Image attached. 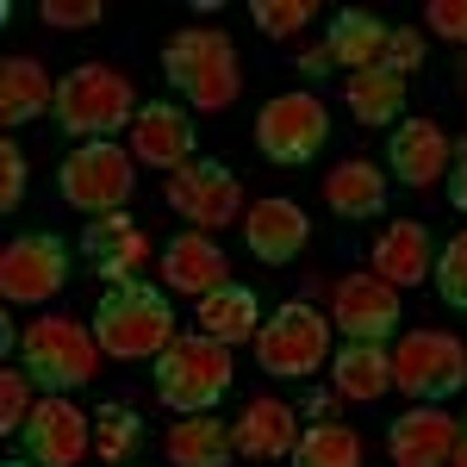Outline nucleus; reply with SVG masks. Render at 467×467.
<instances>
[{
  "instance_id": "6",
  "label": "nucleus",
  "mask_w": 467,
  "mask_h": 467,
  "mask_svg": "<svg viewBox=\"0 0 467 467\" xmlns=\"http://www.w3.org/2000/svg\"><path fill=\"white\" fill-rule=\"evenodd\" d=\"M330 361V318L306 299L275 306L268 324L255 330V368L275 374V380H306Z\"/></svg>"
},
{
  "instance_id": "11",
  "label": "nucleus",
  "mask_w": 467,
  "mask_h": 467,
  "mask_svg": "<svg viewBox=\"0 0 467 467\" xmlns=\"http://www.w3.org/2000/svg\"><path fill=\"white\" fill-rule=\"evenodd\" d=\"M69 287V244L57 231H19L0 250V299L6 306H44Z\"/></svg>"
},
{
  "instance_id": "34",
  "label": "nucleus",
  "mask_w": 467,
  "mask_h": 467,
  "mask_svg": "<svg viewBox=\"0 0 467 467\" xmlns=\"http://www.w3.org/2000/svg\"><path fill=\"white\" fill-rule=\"evenodd\" d=\"M380 69H393V75H405V81H411V69H424V32H418V26H393Z\"/></svg>"
},
{
  "instance_id": "8",
  "label": "nucleus",
  "mask_w": 467,
  "mask_h": 467,
  "mask_svg": "<svg viewBox=\"0 0 467 467\" xmlns=\"http://www.w3.org/2000/svg\"><path fill=\"white\" fill-rule=\"evenodd\" d=\"M393 387L411 405H442L467 387V343L449 330H411L393 349Z\"/></svg>"
},
{
  "instance_id": "32",
  "label": "nucleus",
  "mask_w": 467,
  "mask_h": 467,
  "mask_svg": "<svg viewBox=\"0 0 467 467\" xmlns=\"http://www.w3.org/2000/svg\"><path fill=\"white\" fill-rule=\"evenodd\" d=\"M436 293H442V306H455V312H467V231L462 237H449L442 250H436Z\"/></svg>"
},
{
  "instance_id": "41",
  "label": "nucleus",
  "mask_w": 467,
  "mask_h": 467,
  "mask_svg": "<svg viewBox=\"0 0 467 467\" xmlns=\"http://www.w3.org/2000/svg\"><path fill=\"white\" fill-rule=\"evenodd\" d=\"M6 467H37V462H26V455H13V462H6Z\"/></svg>"
},
{
  "instance_id": "21",
  "label": "nucleus",
  "mask_w": 467,
  "mask_h": 467,
  "mask_svg": "<svg viewBox=\"0 0 467 467\" xmlns=\"http://www.w3.org/2000/svg\"><path fill=\"white\" fill-rule=\"evenodd\" d=\"M231 442L244 462H293L299 449V418H293L287 399H250L244 418L231 424Z\"/></svg>"
},
{
  "instance_id": "22",
  "label": "nucleus",
  "mask_w": 467,
  "mask_h": 467,
  "mask_svg": "<svg viewBox=\"0 0 467 467\" xmlns=\"http://www.w3.org/2000/svg\"><path fill=\"white\" fill-rule=\"evenodd\" d=\"M387 37H393V26L380 19V13H361V6H343L337 19H330V32H324V50H330V63L337 69H374L380 57H387Z\"/></svg>"
},
{
  "instance_id": "20",
  "label": "nucleus",
  "mask_w": 467,
  "mask_h": 467,
  "mask_svg": "<svg viewBox=\"0 0 467 467\" xmlns=\"http://www.w3.org/2000/svg\"><path fill=\"white\" fill-rule=\"evenodd\" d=\"M231 281V262L218 250V237L206 231H181L169 237V250H162V287L169 293H187V299H206Z\"/></svg>"
},
{
  "instance_id": "27",
  "label": "nucleus",
  "mask_w": 467,
  "mask_h": 467,
  "mask_svg": "<svg viewBox=\"0 0 467 467\" xmlns=\"http://www.w3.org/2000/svg\"><path fill=\"white\" fill-rule=\"evenodd\" d=\"M237 455V442H231V424H218V418H181L175 431H169V462L175 467H231Z\"/></svg>"
},
{
  "instance_id": "39",
  "label": "nucleus",
  "mask_w": 467,
  "mask_h": 467,
  "mask_svg": "<svg viewBox=\"0 0 467 467\" xmlns=\"http://www.w3.org/2000/svg\"><path fill=\"white\" fill-rule=\"evenodd\" d=\"M442 181H449V206H455V213H467V156H462V162H455Z\"/></svg>"
},
{
  "instance_id": "23",
  "label": "nucleus",
  "mask_w": 467,
  "mask_h": 467,
  "mask_svg": "<svg viewBox=\"0 0 467 467\" xmlns=\"http://www.w3.org/2000/svg\"><path fill=\"white\" fill-rule=\"evenodd\" d=\"M44 112H57V81H50V69L37 57H6L0 63V119L19 131V125L44 119Z\"/></svg>"
},
{
  "instance_id": "13",
  "label": "nucleus",
  "mask_w": 467,
  "mask_h": 467,
  "mask_svg": "<svg viewBox=\"0 0 467 467\" xmlns=\"http://www.w3.org/2000/svg\"><path fill=\"white\" fill-rule=\"evenodd\" d=\"M399 287H387L374 268L361 275H343L337 293H330V324L343 330V343H387L399 330Z\"/></svg>"
},
{
  "instance_id": "35",
  "label": "nucleus",
  "mask_w": 467,
  "mask_h": 467,
  "mask_svg": "<svg viewBox=\"0 0 467 467\" xmlns=\"http://www.w3.org/2000/svg\"><path fill=\"white\" fill-rule=\"evenodd\" d=\"M37 19H44V26H57V32H81V26H94V19H100V0H44V6H37Z\"/></svg>"
},
{
  "instance_id": "14",
  "label": "nucleus",
  "mask_w": 467,
  "mask_h": 467,
  "mask_svg": "<svg viewBox=\"0 0 467 467\" xmlns=\"http://www.w3.org/2000/svg\"><path fill=\"white\" fill-rule=\"evenodd\" d=\"M193 138H200V125H193V107H181V100H144L138 112V125H131V156L150 162V169H187L193 162Z\"/></svg>"
},
{
  "instance_id": "26",
  "label": "nucleus",
  "mask_w": 467,
  "mask_h": 467,
  "mask_svg": "<svg viewBox=\"0 0 467 467\" xmlns=\"http://www.w3.org/2000/svg\"><path fill=\"white\" fill-rule=\"evenodd\" d=\"M324 206L337 218H380V206H387V175L374 162L349 156V162H337L324 175Z\"/></svg>"
},
{
  "instance_id": "16",
  "label": "nucleus",
  "mask_w": 467,
  "mask_h": 467,
  "mask_svg": "<svg viewBox=\"0 0 467 467\" xmlns=\"http://www.w3.org/2000/svg\"><path fill=\"white\" fill-rule=\"evenodd\" d=\"M244 244H250L255 262H268V268H287L299 262V250L312 244V218L299 213V200H255L250 213H244Z\"/></svg>"
},
{
  "instance_id": "10",
  "label": "nucleus",
  "mask_w": 467,
  "mask_h": 467,
  "mask_svg": "<svg viewBox=\"0 0 467 467\" xmlns=\"http://www.w3.org/2000/svg\"><path fill=\"white\" fill-rule=\"evenodd\" d=\"M324 144H330V112L318 94H275L255 112V150L275 169H306V162H318Z\"/></svg>"
},
{
  "instance_id": "33",
  "label": "nucleus",
  "mask_w": 467,
  "mask_h": 467,
  "mask_svg": "<svg viewBox=\"0 0 467 467\" xmlns=\"http://www.w3.org/2000/svg\"><path fill=\"white\" fill-rule=\"evenodd\" d=\"M32 411H37L32 374H26V368H0V436H19Z\"/></svg>"
},
{
  "instance_id": "25",
  "label": "nucleus",
  "mask_w": 467,
  "mask_h": 467,
  "mask_svg": "<svg viewBox=\"0 0 467 467\" xmlns=\"http://www.w3.org/2000/svg\"><path fill=\"white\" fill-rule=\"evenodd\" d=\"M330 387L343 399H380L393 387V349L387 343H343L337 356H330Z\"/></svg>"
},
{
  "instance_id": "28",
  "label": "nucleus",
  "mask_w": 467,
  "mask_h": 467,
  "mask_svg": "<svg viewBox=\"0 0 467 467\" xmlns=\"http://www.w3.org/2000/svg\"><path fill=\"white\" fill-rule=\"evenodd\" d=\"M343 94H349V112H356L361 125H399V119H405V75L380 69V63L349 75Z\"/></svg>"
},
{
  "instance_id": "19",
  "label": "nucleus",
  "mask_w": 467,
  "mask_h": 467,
  "mask_svg": "<svg viewBox=\"0 0 467 467\" xmlns=\"http://www.w3.org/2000/svg\"><path fill=\"white\" fill-rule=\"evenodd\" d=\"M387 169L399 187H436L449 175V138L436 119H399L387 138Z\"/></svg>"
},
{
  "instance_id": "4",
  "label": "nucleus",
  "mask_w": 467,
  "mask_h": 467,
  "mask_svg": "<svg viewBox=\"0 0 467 467\" xmlns=\"http://www.w3.org/2000/svg\"><path fill=\"white\" fill-rule=\"evenodd\" d=\"M156 393L169 411L181 418H200V411H213L218 399L231 393V349L206 337V330H193V337H175L162 356H156Z\"/></svg>"
},
{
  "instance_id": "18",
  "label": "nucleus",
  "mask_w": 467,
  "mask_h": 467,
  "mask_svg": "<svg viewBox=\"0 0 467 467\" xmlns=\"http://www.w3.org/2000/svg\"><path fill=\"white\" fill-rule=\"evenodd\" d=\"M368 268H374L387 287H418V281L436 275V237L418 224V218H393V224L374 237Z\"/></svg>"
},
{
  "instance_id": "7",
  "label": "nucleus",
  "mask_w": 467,
  "mask_h": 467,
  "mask_svg": "<svg viewBox=\"0 0 467 467\" xmlns=\"http://www.w3.org/2000/svg\"><path fill=\"white\" fill-rule=\"evenodd\" d=\"M138 187V169H131V150H119V138H100V144H75L57 169V193L69 200L75 213L88 218H107V213H125Z\"/></svg>"
},
{
  "instance_id": "38",
  "label": "nucleus",
  "mask_w": 467,
  "mask_h": 467,
  "mask_svg": "<svg viewBox=\"0 0 467 467\" xmlns=\"http://www.w3.org/2000/svg\"><path fill=\"white\" fill-rule=\"evenodd\" d=\"M293 69L306 75V81H324V75L337 69V63H330V50H324V44H318V50H306V57H299V63H293Z\"/></svg>"
},
{
  "instance_id": "12",
  "label": "nucleus",
  "mask_w": 467,
  "mask_h": 467,
  "mask_svg": "<svg viewBox=\"0 0 467 467\" xmlns=\"http://www.w3.org/2000/svg\"><path fill=\"white\" fill-rule=\"evenodd\" d=\"M94 449V418L75 411L69 393H44L37 411L19 431V455L37 467H81V455Z\"/></svg>"
},
{
  "instance_id": "2",
  "label": "nucleus",
  "mask_w": 467,
  "mask_h": 467,
  "mask_svg": "<svg viewBox=\"0 0 467 467\" xmlns=\"http://www.w3.org/2000/svg\"><path fill=\"white\" fill-rule=\"evenodd\" d=\"M94 343H100V356H112V361H156L175 343L169 287H150V281L107 287V299L94 306Z\"/></svg>"
},
{
  "instance_id": "17",
  "label": "nucleus",
  "mask_w": 467,
  "mask_h": 467,
  "mask_svg": "<svg viewBox=\"0 0 467 467\" xmlns=\"http://www.w3.org/2000/svg\"><path fill=\"white\" fill-rule=\"evenodd\" d=\"M455 431L462 424L442 405H411V411H399L387 424V455H393V467H449Z\"/></svg>"
},
{
  "instance_id": "24",
  "label": "nucleus",
  "mask_w": 467,
  "mask_h": 467,
  "mask_svg": "<svg viewBox=\"0 0 467 467\" xmlns=\"http://www.w3.org/2000/svg\"><path fill=\"white\" fill-rule=\"evenodd\" d=\"M193 318H200L206 337H218L224 349H237V343H255V330H262V306H255L250 287L224 281L218 293H206V299L193 306Z\"/></svg>"
},
{
  "instance_id": "15",
  "label": "nucleus",
  "mask_w": 467,
  "mask_h": 467,
  "mask_svg": "<svg viewBox=\"0 0 467 467\" xmlns=\"http://www.w3.org/2000/svg\"><path fill=\"white\" fill-rule=\"evenodd\" d=\"M81 262L112 281V287H125V281H138L150 262V237L138 231V218L125 213H107V218H88V231H81Z\"/></svg>"
},
{
  "instance_id": "1",
  "label": "nucleus",
  "mask_w": 467,
  "mask_h": 467,
  "mask_svg": "<svg viewBox=\"0 0 467 467\" xmlns=\"http://www.w3.org/2000/svg\"><path fill=\"white\" fill-rule=\"evenodd\" d=\"M138 88H131V75L112 69V63H75L63 81H57V125H63V138L75 144H100V138H119L125 125H138Z\"/></svg>"
},
{
  "instance_id": "9",
  "label": "nucleus",
  "mask_w": 467,
  "mask_h": 467,
  "mask_svg": "<svg viewBox=\"0 0 467 467\" xmlns=\"http://www.w3.org/2000/svg\"><path fill=\"white\" fill-rule=\"evenodd\" d=\"M162 193H169V206H175L181 218H187V231H224L231 218L244 224V181H237V169L231 162H218V156H193L187 169H175V175L162 181Z\"/></svg>"
},
{
  "instance_id": "30",
  "label": "nucleus",
  "mask_w": 467,
  "mask_h": 467,
  "mask_svg": "<svg viewBox=\"0 0 467 467\" xmlns=\"http://www.w3.org/2000/svg\"><path fill=\"white\" fill-rule=\"evenodd\" d=\"M138 449H144V418H138L131 405H119V399L100 405V411H94V455L107 467H125Z\"/></svg>"
},
{
  "instance_id": "37",
  "label": "nucleus",
  "mask_w": 467,
  "mask_h": 467,
  "mask_svg": "<svg viewBox=\"0 0 467 467\" xmlns=\"http://www.w3.org/2000/svg\"><path fill=\"white\" fill-rule=\"evenodd\" d=\"M424 26L449 44H467V0H431L424 6Z\"/></svg>"
},
{
  "instance_id": "40",
  "label": "nucleus",
  "mask_w": 467,
  "mask_h": 467,
  "mask_svg": "<svg viewBox=\"0 0 467 467\" xmlns=\"http://www.w3.org/2000/svg\"><path fill=\"white\" fill-rule=\"evenodd\" d=\"M449 467H467V418H462V431H455V455H449Z\"/></svg>"
},
{
  "instance_id": "31",
  "label": "nucleus",
  "mask_w": 467,
  "mask_h": 467,
  "mask_svg": "<svg viewBox=\"0 0 467 467\" xmlns=\"http://www.w3.org/2000/svg\"><path fill=\"white\" fill-rule=\"evenodd\" d=\"M250 19H255V32L268 37V44H287V37L306 32L312 6H306V0H255V6H250Z\"/></svg>"
},
{
  "instance_id": "5",
  "label": "nucleus",
  "mask_w": 467,
  "mask_h": 467,
  "mask_svg": "<svg viewBox=\"0 0 467 467\" xmlns=\"http://www.w3.org/2000/svg\"><path fill=\"white\" fill-rule=\"evenodd\" d=\"M19 361L32 374V387L44 393H75L100 374V343H94V324L75 318H32L19 337Z\"/></svg>"
},
{
  "instance_id": "29",
  "label": "nucleus",
  "mask_w": 467,
  "mask_h": 467,
  "mask_svg": "<svg viewBox=\"0 0 467 467\" xmlns=\"http://www.w3.org/2000/svg\"><path fill=\"white\" fill-rule=\"evenodd\" d=\"M293 467H361V436L337 418H318L299 431V449H293Z\"/></svg>"
},
{
  "instance_id": "36",
  "label": "nucleus",
  "mask_w": 467,
  "mask_h": 467,
  "mask_svg": "<svg viewBox=\"0 0 467 467\" xmlns=\"http://www.w3.org/2000/svg\"><path fill=\"white\" fill-rule=\"evenodd\" d=\"M19 193H26V156L6 138L0 144V213H19Z\"/></svg>"
},
{
  "instance_id": "3",
  "label": "nucleus",
  "mask_w": 467,
  "mask_h": 467,
  "mask_svg": "<svg viewBox=\"0 0 467 467\" xmlns=\"http://www.w3.org/2000/svg\"><path fill=\"white\" fill-rule=\"evenodd\" d=\"M162 75H169V88L181 94V107H193V112H224L244 94L237 44L218 32V26H187V32L169 37Z\"/></svg>"
}]
</instances>
